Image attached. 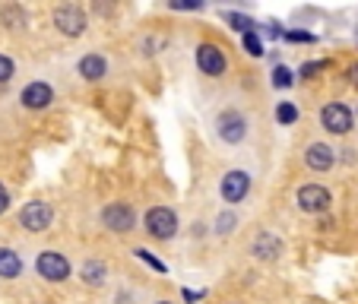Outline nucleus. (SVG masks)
I'll return each mask as SVG.
<instances>
[{"mask_svg":"<svg viewBox=\"0 0 358 304\" xmlns=\"http://www.w3.org/2000/svg\"><path fill=\"white\" fill-rule=\"evenodd\" d=\"M146 231L152 238H171L178 231V216L171 210H165V206H156V210L146 212Z\"/></svg>","mask_w":358,"mask_h":304,"instance_id":"nucleus-1","label":"nucleus"},{"mask_svg":"<svg viewBox=\"0 0 358 304\" xmlns=\"http://www.w3.org/2000/svg\"><path fill=\"white\" fill-rule=\"evenodd\" d=\"M35 270H38L41 279H51V282H64V279L70 276V263L61 257V254H55V250H45V254H38V260H35Z\"/></svg>","mask_w":358,"mask_h":304,"instance_id":"nucleus-2","label":"nucleus"},{"mask_svg":"<svg viewBox=\"0 0 358 304\" xmlns=\"http://www.w3.org/2000/svg\"><path fill=\"white\" fill-rule=\"evenodd\" d=\"M51 219H55V212H51V206H48V203H41V200L26 203V206H22V212H20L22 229H29V231H45L48 225H51Z\"/></svg>","mask_w":358,"mask_h":304,"instance_id":"nucleus-3","label":"nucleus"},{"mask_svg":"<svg viewBox=\"0 0 358 304\" xmlns=\"http://www.w3.org/2000/svg\"><path fill=\"white\" fill-rule=\"evenodd\" d=\"M216 133L222 136L225 143H241L244 133H248V124H244V117L238 115L235 108H229L216 117Z\"/></svg>","mask_w":358,"mask_h":304,"instance_id":"nucleus-4","label":"nucleus"},{"mask_svg":"<svg viewBox=\"0 0 358 304\" xmlns=\"http://www.w3.org/2000/svg\"><path fill=\"white\" fill-rule=\"evenodd\" d=\"M298 206H301L304 212L330 210V190L320 187V184H304V187L298 190Z\"/></svg>","mask_w":358,"mask_h":304,"instance_id":"nucleus-5","label":"nucleus"},{"mask_svg":"<svg viewBox=\"0 0 358 304\" xmlns=\"http://www.w3.org/2000/svg\"><path fill=\"white\" fill-rule=\"evenodd\" d=\"M320 124H324V130H330V133H349L352 130V111L345 108V105H327L324 111H320Z\"/></svg>","mask_w":358,"mask_h":304,"instance_id":"nucleus-6","label":"nucleus"},{"mask_svg":"<svg viewBox=\"0 0 358 304\" xmlns=\"http://www.w3.org/2000/svg\"><path fill=\"white\" fill-rule=\"evenodd\" d=\"M55 26L61 29L64 35H70V38H76V35L86 32V13L76 7H61L55 13Z\"/></svg>","mask_w":358,"mask_h":304,"instance_id":"nucleus-7","label":"nucleus"},{"mask_svg":"<svg viewBox=\"0 0 358 304\" xmlns=\"http://www.w3.org/2000/svg\"><path fill=\"white\" fill-rule=\"evenodd\" d=\"M222 200L225 203H241L244 196H248V190H250V178H248V171H229V175L222 178Z\"/></svg>","mask_w":358,"mask_h":304,"instance_id":"nucleus-8","label":"nucleus"},{"mask_svg":"<svg viewBox=\"0 0 358 304\" xmlns=\"http://www.w3.org/2000/svg\"><path fill=\"white\" fill-rule=\"evenodd\" d=\"M196 67L206 76H219L225 70V55L219 45H200L196 48Z\"/></svg>","mask_w":358,"mask_h":304,"instance_id":"nucleus-9","label":"nucleus"},{"mask_svg":"<svg viewBox=\"0 0 358 304\" xmlns=\"http://www.w3.org/2000/svg\"><path fill=\"white\" fill-rule=\"evenodd\" d=\"M101 222L108 225L111 231H130L134 229V210H130L127 203H111L101 212Z\"/></svg>","mask_w":358,"mask_h":304,"instance_id":"nucleus-10","label":"nucleus"},{"mask_svg":"<svg viewBox=\"0 0 358 304\" xmlns=\"http://www.w3.org/2000/svg\"><path fill=\"white\" fill-rule=\"evenodd\" d=\"M22 105L26 108H32V111H38V108H48L51 101H55V89L48 86V82H29L26 89H22Z\"/></svg>","mask_w":358,"mask_h":304,"instance_id":"nucleus-11","label":"nucleus"},{"mask_svg":"<svg viewBox=\"0 0 358 304\" xmlns=\"http://www.w3.org/2000/svg\"><path fill=\"white\" fill-rule=\"evenodd\" d=\"M304 159H308V165H311L314 171H327V168H333V162H336V152H333L327 143H311L308 152H304Z\"/></svg>","mask_w":358,"mask_h":304,"instance_id":"nucleus-12","label":"nucleus"},{"mask_svg":"<svg viewBox=\"0 0 358 304\" xmlns=\"http://www.w3.org/2000/svg\"><path fill=\"white\" fill-rule=\"evenodd\" d=\"M22 273V260L16 250L0 247V279H16Z\"/></svg>","mask_w":358,"mask_h":304,"instance_id":"nucleus-13","label":"nucleus"},{"mask_svg":"<svg viewBox=\"0 0 358 304\" xmlns=\"http://www.w3.org/2000/svg\"><path fill=\"white\" fill-rule=\"evenodd\" d=\"M105 73H108V64L101 55H86L80 61V76H86V80H101Z\"/></svg>","mask_w":358,"mask_h":304,"instance_id":"nucleus-14","label":"nucleus"},{"mask_svg":"<svg viewBox=\"0 0 358 304\" xmlns=\"http://www.w3.org/2000/svg\"><path fill=\"white\" fill-rule=\"evenodd\" d=\"M279 247H282V244H279L276 238H270V235H260L257 241L250 244V250H254L260 260H273V257L279 254Z\"/></svg>","mask_w":358,"mask_h":304,"instance_id":"nucleus-15","label":"nucleus"},{"mask_svg":"<svg viewBox=\"0 0 358 304\" xmlns=\"http://www.w3.org/2000/svg\"><path fill=\"white\" fill-rule=\"evenodd\" d=\"M83 279H86V285H101L105 282V266L95 263V260L92 263H86L83 266Z\"/></svg>","mask_w":358,"mask_h":304,"instance_id":"nucleus-16","label":"nucleus"},{"mask_svg":"<svg viewBox=\"0 0 358 304\" xmlns=\"http://www.w3.org/2000/svg\"><path fill=\"white\" fill-rule=\"evenodd\" d=\"M295 117H298L295 105H292V101H279V108H276V121H279V124H295Z\"/></svg>","mask_w":358,"mask_h":304,"instance_id":"nucleus-17","label":"nucleus"},{"mask_svg":"<svg viewBox=\"0 0 358 304\" xmlns=\"http://www.w3.org/2000/svg\"><path fill=\"white\" fill-rule=\"evenodd\" d=\"M225 20H229L231 29H238V32H250V29H254V22H250L248 16H241V13H225Z\"/></svg>","mask_w":358,"mask_h":304,"instance_id":"nucleus-18","label":"nucleus"},{"mask_svg":"<svg viewBox=\"0 0 358 304\" xmlns=\"http://www.w3.org/2000/svg\"><path fill=\"white\" fill-rule=\"evenodd\" d=\"M244 48H248V55H254V57H260V55H264V41H260L254 32H248V35H244Z\"/></svg>","mask_w":358,"mask_h":304,"instance_id":"nucleus-19","label":"nucleus"},{"mask_svg":"<svg viewBox=\"0 0 358 304\" xmlns=\"http://www.w3.org/2000/svg\"><path fill=\"white\" fill-rule=\"evenodd\" d=\"M273 86H276V89H289L292 86V70L276 67V73H273Z\"/></svg>","mask_w":358,"mask_h":304,"instance_id":"nucleus-20","label":"nucleus"},{"mask_svg":"<svg viewBox=\"0 0 358 304\" xmlns=\"http://www.w3.org/2000/svg\"><path fill=\"white\" fill-rule=\"evenodd\" d=\"M10 76H13V61L0 55V82H7Z\"/></svg>","mask_w":358,"mask_h":304,"instance_id":"nucleus-21","label":"nucleus"},{"mask_svg":"<svg viewBox=\"0 0 358 304\" xmlns=\"http://www.w3.org/2000/svg\"><path fill=\"white\" fill-rule=\"evenodd\" d=\"M136 254H140V257L146 260V263H152V266H156V270H165V263H159V260L152 257V254H149V250H136Z\"/></svg>","mask_w":358,"mask_h":304,"instance_id":"nucleus-22","label":"nucleus"},{"mask_svg":"<svg viewBox=\"0 0 358 304\" xmlns=\"http://www.w3.org/2000/svg\"><path fill=\"white\" fill-rule=\"evenodd\" d=\"M317 70H324V61H317V64H308V67H301V76H311V73H317Z\"/></svg>","mask_w":358,"mask_h":304,"instance_id":"nucleus-23","label":"nucleus"},{"mask_svg":"<svg viewBox=\"0 0 358 304\" xmlns=\"http://www.w3.org/2000/svg\"><path fill=\"white\" fill-rule=\"evenodd\" d=\"M231 225H235V219H231V216H222V219H219V231H231Z\"/></svg>","mask_w":358,"mask_h":304,"instance_id":"nucleus-24","label":"nucleus"},{"mask_svg":"<svg viewBox=\"0 0 358 304\" xmlns=\"http://www.w3.org/2000/svg\"><path fill=\"white\" fill-rule=\"evenodd\" d=\"M7 206H10V194L0 187V212H7Z\"/></svg>","mask_w":358,"mask_h":304,"instance_id":"nucleus-25","label":"nucleus"},{"mask_svg":"<svg viewBox=\"0 0 358 304\" xmlns=\"http://www.w3.org/2000/svg\"><path fill=\"white\" fill-rule=\"evenodd\" d=\"M289 38L292 41H311L314 35H308V32H289Z\"/></svg>","mask_w":358,"mask_h":304,"instance_id":"nucleus-26","label":"nucleus"},{"mask_svg":"<svg viewBox=\"0 0 358 304\" xmlns=\"http://www.w3.org/2000/svg\"><path fill=\"white\" fill-rule=\"evenodd\" d=\"M349 76H352V82L358 86V67H352V70H349Z\"/></svg>","mask_w":358,"mask_h":304,"instance_id":"nucleus-27","label":"nucleus"},{"mask_svg":"<svg viewBox=\"0 0 358 304\" xmlns=\"http://www.w3.org/2000/svg\"><path fill=\"white\" fill-rule=\"evenodd\" d=\"M159 304H171V301H159Z\"/></svg>","mask_w":358,"mask_h":304,"instance_id":"nucleus-28","label":"nucleus"}]
</instances>
